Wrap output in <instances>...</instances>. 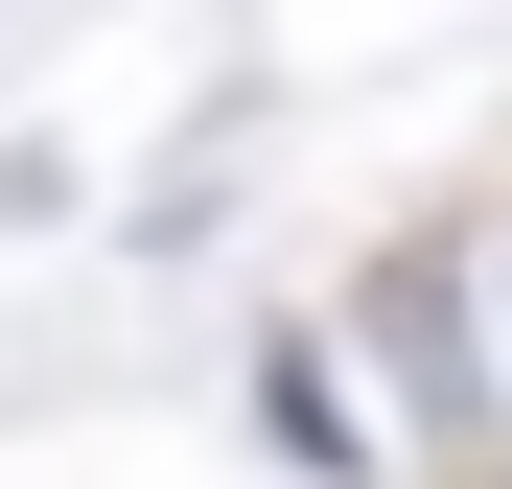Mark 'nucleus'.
<instances>
[{
	"label": "nucleus",
	"mask_w": 512,
	"mask_h": 489,
	"mask_svg": "<svg viewBox=\"0 0 512 489\" xmlns=\"http://www.w3.org/2000/svg\"><path fill=\"white\" fill-rule=\"evenodd\" d=\"M373 350H396V420L443 443V466H512V373H489L466 233H396V257H373Z\"/></svg>",
	"instance_id": "obj_1"
},
{
	"label": "nucleus",
	"mask_w": 512,
	"mask_h": 489,
	"mask_svg": "<svg viewBox=\"0 0 512 489\" xmlns=\"http://www.w3.org/2000/svg\"><path fill=\"white\" fill-rule=\"evenodd\" d=\"M256 420H280L303 466H373V420H350V396H326V350H256Z\"/></svg>",
	"instance_id": "obj_2"
},
{
	"label": "nucleus",
	"mask_w": 512,
	"mask_h": 489,
	"mask_svg": "<svg viewBox=\"0 0 512 489\" xmlns=\"http://www.w3.org/2000/svg\"><path fill=\"white\" fill-rule=\"evenodd\" d=\"M466 280H489V373H512V210H489V233H466Z\"/></svg>",
	"instance_id": "obj_3"
}]
</instances>
